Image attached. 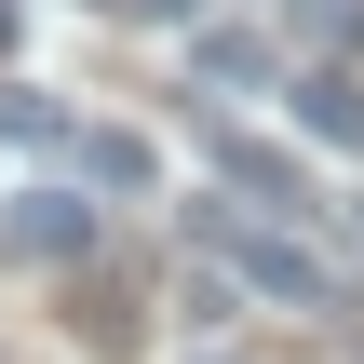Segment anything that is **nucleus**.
I'll return each instance as SVG.
<instances>
[{
	"label": "nucleus",
	"instance_id": "nucleus-6",
	"mask_svg": "<svg viewBox=\"0 0 364 364\" xmlns=\"http://www.w3.org/2000/svg\"><path fill=\"white\" fill-rule=\"evenodd\" d=\"M189 68H203V81H270V54H257L243 27H203V41H189Z\"/></svg>",
	"mask_w": 364,
	"mask_h": 364
},
{
	"label": "nucleus",
	"instance_id": "nucleus-4",
	"mask_svg": "<svg viewBox=\"0 0 364 364\" xmlns=\"http://www.w3.org/2000/svg\"><path fill=\"white\" fill-rule=\"evenodd\" d=\"M297 135L364 149V81H351V68H311V81H297Z\"/></svg>",
	"mask_w": 364,
	"mask_h": 364
},
{
	"label": "nucleus",
	"instance_id": "nucleus-7",
	"mask_svg": "<svg viewBox=\"0 0 364 364\" xmlns=\"http://www.w3.org/2000/svg\"><path fill=\"white\" fill-rule=\"evenodd\" d=\"M0 135H14V149H41V135H54V108H41L27 81H0Z\"/></svg>",
	"mask_w": 364,
	"mask_h": 364
},
{
	"label": "nucleus",
	"instance_id": "nucleus-5",
	"mask_svg": "<svg viewBox=\"0 0 364 364\" xmlns=\"http://www.w3.org/2000/svg\"><path fill=\"white\" fill-rule=\"evenodd\" d=\"M216 162H230V189H257V203H311V176H297L284 149H257V135H230Z\"/></svg>",
	"mask_w": 364,
	"mask_h": 364
},
{
	"label": "nucleus",
	"instance_id": "nucleus-2",
	"mask_svg": "<svg viewBox=\"0 0 364 364\" xmlns=\"http://www.w3.org/2000/svg\"><path fill=\"white\" fill-rule=\"evenodd\" d=\"M216 243H230V270L257 297H324V257L311 243H284V230H216Z\"/></svg>",
	"mask_w": 364,
	"mask_h": 364
},
{
	"label": "nucleus",
	"instance_id": "nucleus-1",
	"mask_svg": "<svg viewBox=\"0 0 364 364\" xmlns=\"http://www.w3.org/2000/svg\"><path fill=\"white\" fill-rule=\"evenodd\" d=\"M27 257H95V203L81 189H14V216H0Z\"/></svg>",
	"mask_w": 364,
	"mask_h": 364
},
{
	"label": "nucleus",
	"instance_id": "nucleus-3",
	"mask_svg": "<svg viewBox=\"0 0 364 364\" xmlns=\"http://www.w3.org/2000/svg\"><path fill=\"white\" fill-rule=\"evenodd\" d=\"M81 176H95V189H122V203H135V189H149V176H162V149H149V135H135V122H81Z\"/></svg>",
	"mask_w": 364,
	"mask_h": 364
}]
</instances>
